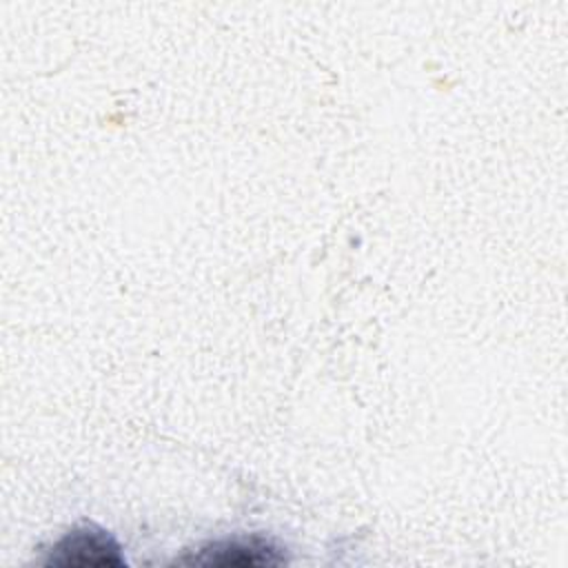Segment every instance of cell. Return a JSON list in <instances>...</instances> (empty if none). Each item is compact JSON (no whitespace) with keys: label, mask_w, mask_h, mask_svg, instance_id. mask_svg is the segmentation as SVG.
Segmentation results:
<instances>
[{"label":"cell","mask_w":568,"mask_h":568,"mask_svg":"<svg viewBox=\"0 0 568 568\" xmlns=\"http://www.w3.org/2000/svg\"><path fill=\"white\" fill-rule=\"evenodd\" d=\"M44 564L58 568H120L124 566V557L106 530L87 524L55 541Z\"/></svg>","instance_id":"7a4b0ae2"},{"label":"cell","mask_w":568,"mask_h":568,"mask_svg":"<svg viewBox=\"0 0 568 568\" xmlns=\"http://www.w3.org/2000/svg\"><path fill=\"white\" fill-rule=\"evenodd\" d=\"M180 566H206V568H266V566H282L286 557L277 544L266 537L251 535V537H233V539H217L191 555L175 559Z\"/></svg>","instance_id":"6da1fadb"}]
</instances>
